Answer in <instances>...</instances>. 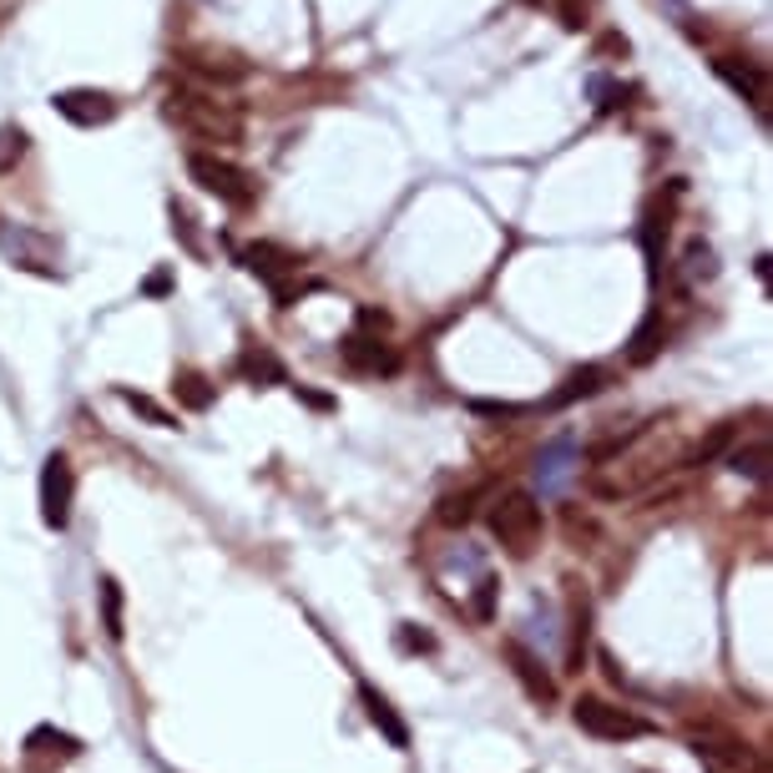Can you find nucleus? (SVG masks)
<instances>
[{
    "label": "nucleus",
    "instance_id": "4be33fe9",
    "mask_svg": "<svg viewBox=\"0 0 773 773\" xmlns=\"http://www.w3.org/2000/svg\"><path fill=\"white\" fill-rule=\"evenodd\" d=\"M718 268H713V249H708V243H687V278H713Z\"/></svg>",
    "mask_w": 773,
    "mask_h": 773
},
{
    "label": "nucleus",
    "instance_id": "bb28decb",
    "mask_svg": "<svg viewBox=\"0 0 773 773\" xmlns=\"http://www.w3.org/2000/svg\"><path fill=\"white\" fill-rule=\"evenodd\" d=\"M167 289H173V274H167V268H157V274L147 278V293H152V299H162Z\"/></svg>",
    "mask_w": 773,
    "mask_h": 773
},
{
    "label": "nucleus",
    "instance_id": "7ed1b4c3",
    "mask_svg": "<svg viewBox=\"0 0 773 773\" xmlns=\"http://www.w3.org/2000/svg\"><path fill=\"white\" fill-rule=\"evenodd\" d=\"M491 536L511 556H525L541 541V506L525 496V491H511L506 500L491 506Z\"/></svg>",
    "mask_w": 773,
    "mask_h": 773
},
{
    "label": "nucleus",
    "instance_id": "f03ea898",
    "mask_svg": "<svg viewBox=\"0 0 773 773\" xmlns=\"http://www.w3.org/2000/svg\"><path fill=\"white\" fill-rule=\"evenodd\" d=\"M167 122L198 137V142H238V122L223 112L218 102H207V97H192V91H173L167 97Z\"/></svg>",
    "mask_w": 773,
    "mask_h": 773
},
{
    "label": "nucleus",
    "instance_id": "b1692460",
    "mask_svg": "<svg viewBox=\"0 0 773 773\" xmlns=\"http://www.w3.org/2000/svg\"><path fill=\"white\" fill-rule=\"evenodd\" d=\"M592 97H597L601 112H612V106L622 102V87H617V81H607V76H592Z\"/></svg>",
    "mask_w": 773,
    "mask_h": 773
},
{
    "label": "nucleus",
    "instance_id": "39448f33",
    "mask_svg": "<svg viewBox=\"0 0 773 773\" xmlns=\"http://www.w3.org/2000/svg\"><path fill=\"white\" fill-rule=\"evenodd\" d=\"M576 728L592 733V738H612V744H622V738H643L647 723L637 713H628V708H617V702H601V698H576Z\"/></svg>",
    "mask_w": 773,
    "mask_h": 773
},
{
    "label": "nucleus",
    "instance_id": "f8f14e48",
    "mask_svg": "<svg viewBox=\"0 0 773 773\" xmlns=\"http://www.w3.org/2000/svg\"><path fill=\"white\" fill-rule=\"evenodd\" d=\"M238 369H243V380H253V384H283L289 380V375H283V365H278L274 354L263 350V344H249V350L238 354Z\"/></svg>",
    "mask_w": 773,
    "mask_h": 773
},
{
    "label": "nucleus",
    "instance_id": "c85d7f7f",
    "mask_svg": "<svg viewBox=\"0 0 773 773\" xmlns=\"http://www.w3.org/2000/svg\"><path fill=\"white\" fill-rule=\"evenodd\" d=\"M521 5H546V0H521Z\"/></svg>",
    "mask_w": 773,
    "mask_h": 773
},
{
    "label": "nucleus",
    "instance_id": "412c9836",
    "mask_svg": "<svg viewBox=\"0 0 773 773\" xmlns=\"http://www.w3.org/2000/svg\"><path fill=\"white\" fill-rule=\"evenodd\" d=\"M167 213H173V233L182 238V243H188V253H203V243H198V218H192V213H188L182 203H173Z\"/></svg>",
    "mask_w": 773,
    "mask_h": 773
},
{
    "label": "nucleus",
    "instance_id": "393cba45",
    "mask_svg": "<svg viewBox=\"0 0 773 773\" xmlns=\"http://www.w3.org/2000/svg\"><path fill=\"white\" fill-rule=\"evenodd\" d=\"M491 607H496V576H481V592H476V617L491 622Z\"/></svg>",
    "mask_w": 773,
    "mask_h": 773
},
{
    "label": "nucleus",
    "instance_id": "a878e982",
    "mask_svg": "<svg viewBox=\"0 0 773 773\" xmlns=\"http://www.w3.org/2000/svg\"><path fill=\"white\" fill-rule=\"evenodd\" d=\"M561 26H567V30H582V26H586V5H576V0H561Z\"/></svg>",
    "mask_w": 773,
    "mask_h": 773
},
{
    "label": "nucleus",
    "instance_id": "f3484780",
    "mask_svg": "<svg viewBox=\"0 0 773 773\" xmlns=\"http://www.w3.org/2000/svg\"><path fill=\"white\" fill-rule=\"evenodd\" d=\"M728 466L738 470V476H753V481H763V466H769V445H753V451H733L728 455Z\"/></svg>",
    "mask_w": 773,
    "mask_h": 773
},
{
    "label": "nucleus",
    "instance_id": "1a4fd4ad",
    "mask_svg": "<svg viewBox=\"0 0 773 773\" xmlns=\"http://www.w3.org/2000/svg\"><path fill=\"white\" fill-rule=\"evenodd\" d=\"M339 354H344V365L359 369V375H394V369H400V354H394L384 339H369V334H350L339 344Z\"/></svg>",
    "mask_w": 773,
    "mask_h": 773
},
{
    "label": "nucleus",
    "instance_id": "0eeeda50",
    "mask_svg": "<svg viewBox=\"0 0 773 773\" xmlns=\"http://www.w3.org/2000/svg\"><path fill=\"white\" fill-rule=\"evenodd\" d=\"M243 268H249V274H258L263 283L274 289L278 308H289V304H293L289 274L299 268V258H293V253H283L278 243H249V249H243Z\"/></svg>",
    "mask_w": 773,
    "mask_h": 773
},
{
    "label": "nucleus",
    "instance_id": "423d86ee",
    "mask_svg": "<svg viewBox=\"0 0 773 773\" xmlns=\"http://www.w3.org/2000/svg\"><path fill=\"white\" fill-rule=\"evenodd\" d=\"M51 106H56L72 127H106V122H117L112 91H97V87H66L51 97Z\"/></svg>",
    "mask_w": 773,
    "mask_h": 773
},
{
    "label": "nucleus",
    "instance_id": "6ab92c4d",
    "mask_svg": "<svg viewBox=\"0 0 773 773\" xmlns=\"http://www.w3.org/2000/svg\"><path fill=\"white\" fill-rule=\"evenodd\" d=\"M21 157H26V131H21V127H0V173H11Z\"/></svg>",
    "mask_w": 773,
    "mask_h": 773
},
{
    "label": "nucleus",
    "instance_id": "aec40b11",
    "mask_svg": "<svg viewBox=\"0 0 773 773\" xmlns=\"http://www.w3.org/2000/svg\"><path fill=\"white\" fill-rule=\"evenodd\" d=\"M102 617H106V632L122 637V586L112 582V576L102 582Z\"/></svg>",
    "mask_w": 773,
    "mask_h": 773
},
{
    "label": "nucleus",
    "instance_id": "9b49d317",
    "mask_svg": "<svg viewBox=\"0 0 773 773\" xmlns=\"http://www.w3.org/2000/svg\"><path fill=\"white\" fill-rule=\"evenodd\" d=\"M668 218H672V207L662 203V198L647 203V213H643V253H647L652 278H657V263H662V243H668Z\"/></svg>",
    "mask_w": 773,
    "mask_h": 773
},
{
    "label": "nucleus",
    "instance_id": "20e7f679",
    "mask_svg": "<svg viewBox=\"0 0 773 773\" xmlns=\"http://www.w3.org/2000/svg\"><path fill=\"white\" fill-rule=\"evenodd\" d=\"M72 496H76L72 460L61 451H51L41 466V521L51 525V531H66V525H72Z\"/></svg>",
    "mask_w": 773,
    "mask_h": 773
},
{
    "label": "nucleus",
    "instance_id": "5701e85b",
    "mask_svg": "<svg viewBox=\"0 0 773 773\" xmlns=\"http://www.w3.org/2000/svg\"><path fill=\"white\" fill-rule=\"evenodd\" d=\"M470 500H476V491H470V496L440 500V521H445V525H466L470 521Z\"/></svg>",
    "mask_w": 773,
    "mask_h": 773
},
{
    "label": "nucleus",
    "instance_id": "a211bd4d",
    "mask_svg": "<svg viewBox=\"0 0 773 773\" xmlns=\"http://www.w3.org/2000/svg\"><path fill=\"white\" fill-rule=\"evenodd\" d=\"M122 394V400H127V405L131 409H137V415H142V420H152V424H162V430H173V415H167V409H162L157 405V400H147V394H137V390H117Z\"/></svg>",
    "mask_w": 773,
    "mask_h": 773
},
{
    "label": "nucleus",
    "instance_id": "dca6fc26",
    "mask_svg": "<svg viewBox=\"0 0 773 773\" xmlns=\"http://www.w3.org/2000/svg\"><path fill=\"white\" fill-rule=\"evenodd\" d=\"M511 657H516V672H521L525 693H531V698H541V702H552V698H556L552 677H546V672H536V662H531V657H525L521 647H511Z\"/></svg>",
    "mask_w": 773,
    "mask_h": 773
},
{
    "label": "nucleus",
    "instance_id": "6e6552de",
    "mask_svg": "<svg viewBox=\"0 0 773 773\" xmlns=\"http://www.w3.org/2000/svg\"><path fill=\"white\" fill-rule=\"evenodd\" d=\"M713 72L718 81H728L744 102L753 106H769V72H763L759 61H748V56H713Z\"/></svg>",
    "mask_w": 773,
    "mask_h": 773
},
{
    "label": "nucleus",
    "instance_id": "2eb2a0df",
    "mask_svg": "<svg viewBox=\"0 0 773 773\" xmlns=\"http://www.w3.org/2000/svg\"><path fill=\"white\" fill-rule=\"evenodd\" d=\"M173 394L188 409H207V405H213V384H207L203 375H192V369H182V375L173 380Z\"/></svg>",
    "mask_w": 773,
    "mask_h": 773
},
{
    "label": "nucleus",
    "instance_id": "f257e3e1",
    "mask_svg": "<svg viewBox=\"0 0 773 773\" xmlns=\"http://www.w3.org/2000/svg\"><path fill=\"white\" fill-rule=\"evenodd\" d=\"M188 177L203 192H213L218 203L238 207V213L258 203V182H253V173H243L238 162L218 157V152H188Z\"/></svg>",
    "mask_w": 773,
    "mask_h": 773
},
{
    "label": "nucleus",
    "instance_id": "9d476101",
    "mask_svg": "<svg viewBox=\"0 0 773 773\" xmlns=\"http://www.w3.org/2000/svg\"><path fill=\"white\" fill-rule=\"evenodd\" d=\"M607 390V369L601 365H582V369H571L567 380H561V390L552 394V400H546V405H576V400H592V394H601Z\"/></svg>",
    "mask_w": 773,
    "mask_h": 773
},
{
    "label": "nucleus",
    "instance_id": "4468645a",
    "mask_svg": "<svg viewBox=\"0 0 773 773\" xmlns=\"http://www.w3.org/2000/svg\"><path fill=\"white\" fill-rule=\"evenodd\" d=\"M359 698H365L369 718H375V723H380V728L390 733V744H394V748H409V733H405V723H400V718L390 713V702H384L380 693H375V687H365V693H359Z\"/></svg>",
    "mask_w": 773,
    "mask_h": 773
},
{
    "label": "nucleus",
    "instance_id": "cd10ccee",
    "mask_svg": "<svg viewBox=\"0 0 773 773\" xmlns=\"http://www.w3.org/2000/svg\"><path fill=\"white\" fill-rule=\"evenodd\" d=\"M476 415H500V420H506V415H521V405H491V400H481Z\"/></svg>",
    "mask_w": 773,
    "mask_h": 773
},
{
    "label": "nucleus",
    "instance_id": "ddd939ff",
    "mask_svg": "<svg viewBox=\"0 0 773 773\" xmlns=\"http://www.w3.org/2000/svg\"><path fill=\"white\" fill-rule=\"evenodd\" d=\"M662 339H668V329H662V314H647V319L637 324V334H632L628 365H647V359H657V350H662Z\"/></svg>",
    "mask_w": 773,
    "mask_h": 773
}]
</instances>
